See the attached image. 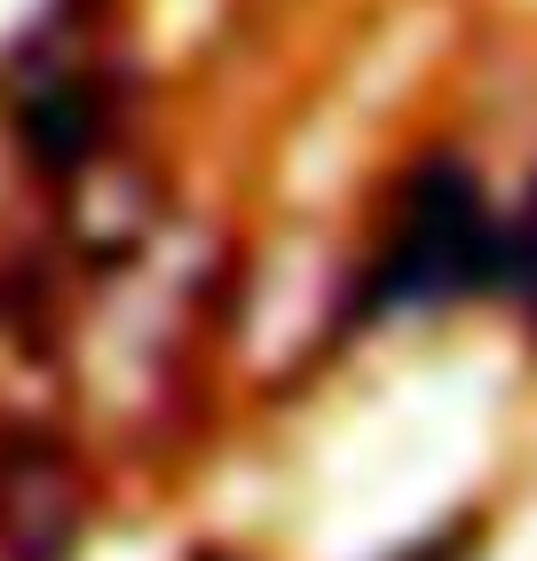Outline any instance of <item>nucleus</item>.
<instances>
[{
	"mask_svg": "<svg viewBox=\"0 0 537 561\" xmlns=\"http://www.w3.org/2000/svg\"><path fill=\"white\" fill-rule=\"evenodd\" d=\"M498 238L475 174L458 167H427L396 206V230L379 245V293L388 301H443V293H467L490 277Z\"/></svg>",
	"mask_w": 537,
	"mask_h": 561,
	"instance_id": "f257e3e1",
	"label": "nucleus"
},
{
	"mask_svg": "<svg viewBox=\"0 0 537 561\" xmlns=\"http://www.w3.org/2000/svg\"><path fill=\"white\" fill-rule=\"evenodd\" d=\"M32 151H41L48 167H71V159H88V142H95V103L80 88H56L48 103H32Z\"/></svg>",
	"mask_w": 537,
	"mask_h": 561,
	"instance_id": "f03ea898",
	"label": "nucleus"
},
{
	"mask_svg": "<svg viewBox=\"0 0 537 561\" xmlns=\"http://www.w3.org/2000/svg\"><path fill=\"white\" fill-rule=\"evenodd\" d=\"M522 277L537 285V191H529V214H522Z\"/></svg>",
	"mask_w": 537,
	"mask_h": 561,
	"instance_id": "7ed1b4c3",
	"label": "nucleus"
}]
</instances>
